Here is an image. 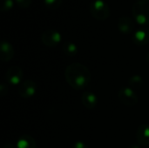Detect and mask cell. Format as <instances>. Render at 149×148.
I'll return each instance as SVG.
<instances>
[{"label": "cell", "mask_w": 149, "mask_h": 148, "mask_svg": "<svg viewBox=\"0 0 149 148\" xmlns=\"http://www.w3.org/2000/svg\"><path fill=\"white\" fill-rule=\"evenodd\" d=\"M65 78L71 87L75 90H82L90 84L92 74L83 64L72 63L65 68Z\"/></svg>", "instance_id": "1"}, {"label": "cell", "mask_w": 149, "mask_h": 148, "mask_svg": "<svg viewBox=\"0 0 149 148\" xmlns=\"http://www.w3.org/2000/svg\"><path fill=\"white\" fill-rule=\"evenodd\" d=\"M132 13L135 21L139 24L142 26L149 24L148 3L136 2L132 8Z\"/></svg>", "instance_id": "2"}, {"label": "cell", "mask_w": 149, "mask_h": 148, "mask_svg": "<svg viewBox=\"0 0 149 148\" xmlns=\"http://www.w3.org/2000/svg\"><path fill=\"white\" fill-rule=\"evenodd\" d=\"M89 10L93 17L98 20H106L110 15V10L107 3L103 0H95L90 3Z\"/></svg>", "instance_id": "3"}, {"label": "cell", "mask_w": 149, "mask_h": 148, "mask_svg": "<svg viewBox=\"0 0 149 148\" xmlns=\"http://www.w3.org/2000/svg\"><path fill=\"white\" fill-rule=\"evenodd\" d=\"M118 97L120 101L127 106H134L138 103V96L131 87H122L118 92Z\"/></svg>", "instance_id": "4"}, {"label": "cell", "mask_w": 149, "mask_h": 148, "mask_svg": "<svg viewBox=\"0 0 149 148\" xmlns=\"http://www.w3.org/2000/svg\"><path fill=\"white\" fill-rule=\"evenodd\" d=\"M41 41L45 45L48 47H55L60 43L61 35L56 30L48 29L42 33Z\"/></svg>", "instance_id": "5"}, {"label": "cell", "mask_w": 149, "mask_h": 148, "mask_svg": "<svg viewBox=\"0 0 149 148\" xmlns=\"http://www.w3.org/2000/svg\"><path fill=\"white\" fill-rule=\"evenodd\" d=\"M24 77L23 70L18 66L10 67L5 73V79L10 85H18Z\"/></svg>", "instance_id": "6"}, {"label": "cell", "mask_w": 149, "mask_h": 148, "mask_svg": "<svg viewBox=\"0 0 149 148\" xmlns=\"http://www.w3.org/2000/svg\"><path fill=\"white\" fill-rule=\"evenodd\" d=\"M37 91L36 83L32 80H25L24 81L18 88V93L19 95L24 99H29L35 95Z\"/></svg>", "instance_id": "7"}, {"label": "cell", "mask_w": 149, "mask_h": 148, "mask_svg": "<svg viewBox=\"0 0 149 148\" xmlns=\"http://www.w3.org/2000/svg\"><path fill=\"white\" fill-rule=\"evenodd\" d=\"M133 41L138 46H144L149 43V28L143 27L136 31L133 35Z\"/></svg>", "instance_id": "8"}, {"label": "cell", "mask_w": 149, "mask_h": 148, "mask_svg": "<svg viewBox=\"0 0 149 148\" xmlns=\"http://www.w3.org/2000/svg\"><path fill=\"white\" fill-rule=\"evenodd\" d=\"M119 30L124 34H130L134 31V22L128 16H121L118 22Z\"/></svg>", "instance_id": "9"}, {"label": "cell", "mask_w": 149, "mask_h": 148, "mask_svg": "<svg viewBox=\"0 0 149 148\" xmlns=\"http://www.w3.org/2000/svg\"><path fill=\"white\" fill-rule=\"evenodd\" d=\"M14 56V48L13 46L5 40L1 41L0 44V59L3 62L10 61Z\"/></svg>", "instance_id": "10"}, {"label": "cell", "mask_w": 149, "mask_h": 148, "mask_svg": "<svg viewBox=\"0 0 149 148\" xmlns=\"http://www.w3.org/2000/svg\"><path fill=\"white\" fill-rule=\"evenodd\" d=\"M136 140L141 146H149V125H141L136 131Z\"/></svg>", "instance_id": "11"}, {"label": "cell", "mask_w": 149, "mask_h": 148, "mask_svg": "<svg viewBox=\"0 0 149 148\" xmlns=\"http://www.w3.org/2000/svg\"><path fill=\"white\" fill-rule=\"evenodd\" d=\"M81 102L87 109H93L98 104V98L93 92H85L81 95Z\"/></svg>", "instance_id": "12"}, {"label": "cell", "mask_w": 149, "mask_h": 148, "mask_svg": "<svg viewBox=\"0 0 149 148\" xmlns=\"http://www.w3.org/2000/svg\"><path fill=\"white\" fill-rule=\"evenodd\" d=\"M17 148H36L37 144L35 140L28 134H24L22 135L17 143Z\"/></svg>", "instance_id": "13"}, {"label": "cell", "mask_w": 149, "mask_h": 148, "mask_svg": "<svg viewBox=\"0 0 149 148\" xmlns=\"http://www.w3.org/2000/svg\"><path fill=\"white\" fill-rule=\"evenodd\" d=\"M63 51L64 53L68 56V57H73L75 56L77 53H78V47L77 45L72 43V42H70V41H66L63 44Z\"/></svg>", "instance_id": "14"}, {"label": "cell", "mask_w": 149, "mask_h": 148, "mask_svg": "<svg viewBox=\"0 0 149 148\" xmlns=\"http://www.w3.org/2000/svg\"><path fill=\"white\" fill-rule=\"evenodd\" d=\"M128 84L132 89H141L144 85V81L140 75H134L129 79Z\"/></svg>", "instance_id": "15"}, {"label": "cell", "mask_w": 149, "mask_h": 148, "mask_svg": "<svg viewBox=\"0 0 149 148\" xmlns=\"http://www.w3.org/2000/svg\"><path fill=\"white\" fill-rule=\"evenodd\" d=\"M0 10L3 12L10 10L13 7V0H0Z\"/></svg>", "instance_id": "16"}, {"label": "cell", "mask_w": 149, "mask_h": 148, "mask_svg": "<svg viewBox=\"0 0 149 148\" xmlns=\"http://www.w3.org/2000/svg\"><path fill=\"white\" fill-rule=\"evenodd\" d=\"M44 3L49 9H57L61 5L62 0H44Z\"/></svg>", "instance_id": "17"}, {"label": "cell", "mask_w": 149, "mask_h": 148, "mask_svg": "<svg viewBox=\"0 0 149 148\" xmlns=\"http://www.w3.org/2000/svg\"><path fill=\"white\" fill-rule=\"evenodd\" d=\"M16 2L21 8H27L31 4V0H16Z\"/></svg>", "instance_id": "18"}, {"label": "cell", "mask_w": 149, "mask_h": 148, "mask_svg": "<svg viewBox=\"0 0 149 148\" xmlns=\"http://www.w3.org/2000/svg\"><path fill=\"white\" fill-rule=\"evenodd\" d=\"M7 92H8V87H7V85L4 83H2L1 85H0V95L2 97H3L5 94H7Z\"/></svg>", "instance_id": "19"}, {"label": "cell", "mask_w": 149, "mask_h": 148, "mask_svg": "<svg viewBox=\"0 0 149 148\" xmlns=\"http://www.w3.org/2000/svg\"><path fill=\"white\" fill-rule=\"evenodd\" d=\"M73 148H88V147L82 141H77L75 142Z\"/></svg>", "instance_id": "20"}, {"label": "cell", "mask_w": 149, "mask_h": 148, "mask_svg": "<svg viewBox=\"0 0 149 148\" xmlns=\"http://www.w3.org/2000/svg\"><path fill=\"white\" fill-rule=\"evenodd\" d=\"M3 148H14V146L11 145V144H10V143H8V144H6V145L4 146V147Z\"/></svg>", "instance_id": "21"}, {"label": "cell", "mask_w": 149, "mask_h": 148, "mask_svg": "<svg viewBox=\"0 0 149 148\" xmlns=\"http://www.w3.org/2000/svg\"><path fill=\"white\" fill-rule=\"evenodd\" d=\"M137 2H142V3H148L149 0H137Z\"/></svg>", "instance_id": "22"}, {"label": "cell", "mask_w": 149, "mask_h": 148, "mask_svg": "<svg viewBox=\"0 0 149 148\" xmlns=\"http://www.w3.org/2000/svg\"><path fill=\"white\" fill-rule=\"evenodd\" d=\"M129 148H140L139 147V146H137V145H132V146H130Z\"/></svg>", "instance_id": "23"}, {"label": "cell", "mask_w": 149, "mask_h": 148, "mask_svg": "<svg viewBox=\"0 0 149 148\" xmlns=\"http://www.w3.org/2000/svg\"><path fill=\"white\" fill-rule=\"evenodd\" d=\"M146 61H147V62L149 64V52L148 53V55L146 56Z\"/></svg>", "instance_id": "24"}]
</instances>
